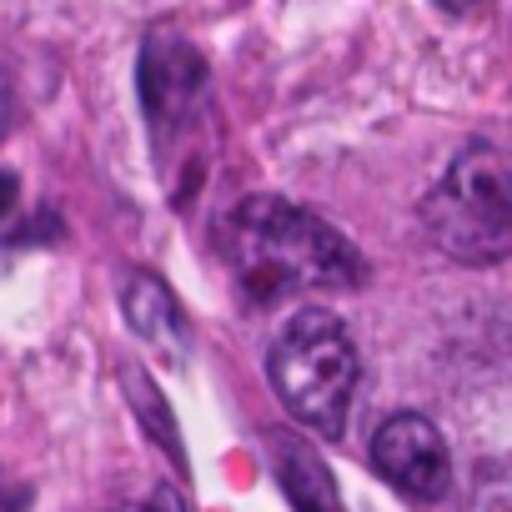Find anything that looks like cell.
I'll return each instance as SVG.
<instances>
[{"label":"cell","mask_w":512,"mask_h":512,"mask_svg":"<svg viewBox=\"0 0 512 512\" xmlns=\"http://www.w3.org/2000/svg\"><path fill=\"white\" fill-rule=\"evenodd\" d=\"M16 201H21V176L16 171H0V221L16 211Z\"/></svg>","instance_id":"cell-9"},{"label":"cell","mask_w":512,"mask_h":512,"mask_svg":"<svg viewBox=\"0 0 512 512\" xmlns=\"http://www.w3.org/2000/svg\"><path fill=\"white\" fill-rule=\"evenodd\" d=\"M362 362H357V342L347 332V322L327 307H307L297 312L272 352H267V382L282 397V407L307 422L322 437H342L347 412H352V392H357Z\"/></svg>","instance_id":"cell-3"},{"label":"cell","mask_w":512,"mask_h":512,"mask_svg":"<svg viewBox=\"0 0 512 512\" xmlns=\"http://www.w3.org/2000/svg\"><path fill=\"white\" fill-rule=\"evenodd\" d=\"M121 387H126V402H131V412L141 417V427H146V437L171 457V467L186 477L191 467H186V447H181V427H176V417H171V407H166V397L156 392V382L141 372V367H126L121 372Z\"/></svg>","instance_id":"cell-8"},{"label":"cell","mask_w":512,"mask_h":512,"mask_svg":"<svg viewBox=\"0 0 512 512\" xmlns=\"http://www.w3.org/2000/svg\"><path fill=\"white\" fill-rule=\"evenodd\" d=\"M477 512H507V482H502V477L487 482V502L477 497Z\"/></svg>","instance_id":"cell-10"},{"label":"cell","mask_w":512,"mask_h":512,"mask_svg":"<svg viewBox=\"0 0 512 512\" xmlns=\"http://www.w3.org/2000/svg\"><path fill=\"white\" fill-rule=\"evenodd\" d=\"M31 507V487H16L11 497H0V512H26Z\"/></svg>","instance_id":"cell-11"},{"label":"cell","mask_w":512,"mask_h":512,"mask_svg":"<svg viewBox=\"0 0 512 512\" xmlns=\"http://www.w3.org/2000/svg\"><path fill=\"white\" fill-rule=\"evenodd\" d=\"M176 512H181V502H176Z\"/></svg>","instance_id":"cell-15"},{"label":"cell","mask_w":512,"mask_h":512,"mask_svg":"<svg viewBox=\"0 0 512 512\" xmlns=\"http://www.w3.org/2000/svg\"><path fill=\"white\" fill-rule=\"evenodd\" d=\"M216 251L251 302L287 292H357L367 282L362 251L317 211L282 196H246L216 221Z\"/></svg>","instance_id":"cell-1"},{"label":"cell","mask_w":512,"mask_h":512,"mask_svg":"<svg viewBox=\"0 0 512 512\" xmlns=\"http://www.w3.org/2000/svg\"><path fill=\"white\" fill-rule=\"evenodd\" d=\"M422 231L452 262L492 267L512 251V166L492 141H472L452 156L442 181L422 201Z\"/></svg>","instance_id":"cell-2"},{"label":"cell","mask_w":512,"mask_h":512,"mask_svg":"<svg viewBox=\"0 0 512 512\" xmlns=\"http://www.w3.org/2000/svg\"><path fill=\"white\" fill-rule=\"evenodd\" d=\"M372 467L407 497L437 502L452 487V452L447 437L432 417L422 412H397L372 432Z\"/></svg>","instance_id":"cell-5"},{"label":"cell","mask_w":512,"mask_h":512,"mask_svg":"<svg viewBox=\"0 0 512 512\" xmlns=\"http://www.w3.org/2000/svg\"><path fill=\"white\" fill-rule=\"evenodd\" d=\"M262 447H267L272 477L282 482L292 512H342L337 477H332V467L317 457V447L307 437H297V432H262Z\"/></svg>","instance_id":"cell-7"},{"label":"cell","mask_w":512,"mask_h":512,"mask_svg":"<svg viewBox=\"0 0 512 512\" xmlns=\"http://www.w3.org/2000/svg\"><path fill=\"white\" fill-rule=\"evenodd\" d=\"M11 116H16L11 111V86L0 81V141H6V131H11Z\"/></svg>","instance_id":"cell-12"},{"label":"cell","mask_w":512,"mask_h":512,"mask_svg":"<svg viewBox=\"0 0 512 512\" xmlns=\"http://www.w3.org/2000/svg\"><path fill=\"white\" fill-rule=\"evenodd\" d=\"M121 512H146V507H121Z\"/></svg>","instance_id":"cell-14"},{"label":"cell","mask_w":512,"mask_h":512,"mask_svg":"<svg viewBox=\"0 0 512 512\" xmlns=\"http://www.w3.org/2000/svg\"><path fill=\"white\" fill-rule=\"evenodd\" d=\"M121 317L131 327V337L141 342V352L166 367V372H186L196 357V332L176 302V292L156 277V272H131L121 287Z\"/></svg>","instance_id":"cell-6"},{"label":"cell","mask_w":512,"mask_h":512,"mask_svg":"<svg viewBox=\"0 0 512 512\" xmlns=\"http://www.w3.org/2000/svg\"><path fill=\"white\" fill-rule=\"evenodd\" d=\"M51 221H61V216L51 211V216H46V226H51ZM31 236H41V231H36V226H26V231H16V236H11V246H26ZM51 236H61V226H51Z\"/></svg>","instance_id":"cell-13"},{"label":"cell","mask_w":512,"mask_h":512,"mask_svg":"<svg viewBox=\"0 0 512 512\" xmlns=\"http://www.w3.org/2000/svg\"><path fill=\"white\" fill-rule=\"evenodd\" d=\"M206 56L176 36V31H151L141 41V61H136V86H141V106L151 121V146L166 161L171 176H181L171 186V201L181 206L191 191H201L206 181V161L191 151L196 146V121L206 111Z\"/></svg>","instance_id":"cell-4"}]
</instances>
